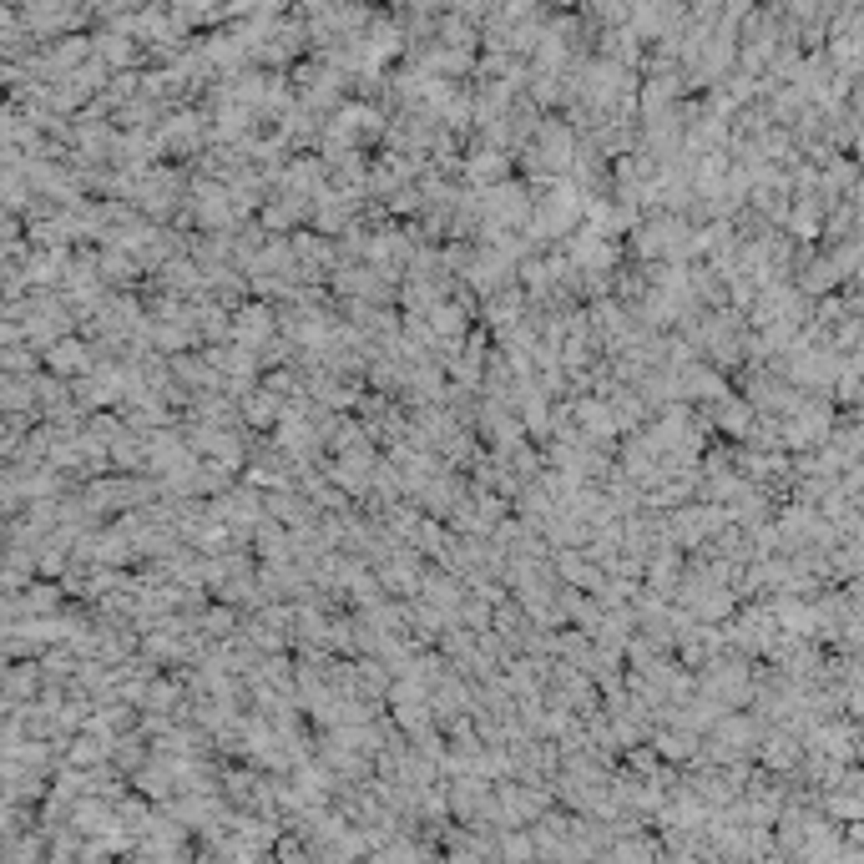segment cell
<instances>
[{"instance_id": "cell-2", "label": "cell", "mask_w": 864, "mask_h": 864, "mask_svg": "<svg viewBox=\"0 0 864 864\" xmlns=\"http://www.w3.org/2000/svg\"><path fill=\"white\" fill-rule=\"evenodd\" d=\"M470 172H475V177H495V172H506V162L485 152V157H475V162H470Z\"/></svg>"}, {"instance_id": "cell-3", "label": "cell", "mask_w": 864, "mask_h": 864, "mask_svg": "<svg viewBox=\"0 0 864 864\" xmlns=\"http://www.w3.org/2000/svg\"><path fill=\"white\" fill-rule=\"evenodd\" d=\"M460 323H465V318H460L455 309H440V314H435V329H440V334H460Z\"/></svg>"}, {"instance_id": "cell-1", "label": "cell", "mask_w": 864, "mask_h": 864, "mask_svg": "<svg viewBox=\"0 0 864 864\" xmlns=\"http://www.w3.org/2000/svg\"><path fill=\"white\" fill-rule=\"evenodd\" d=\"M268 323H273V314H268V309H248L243 318H237V339H243V344L263 339V334H268Z\"/></svg>"}]
</instances>
